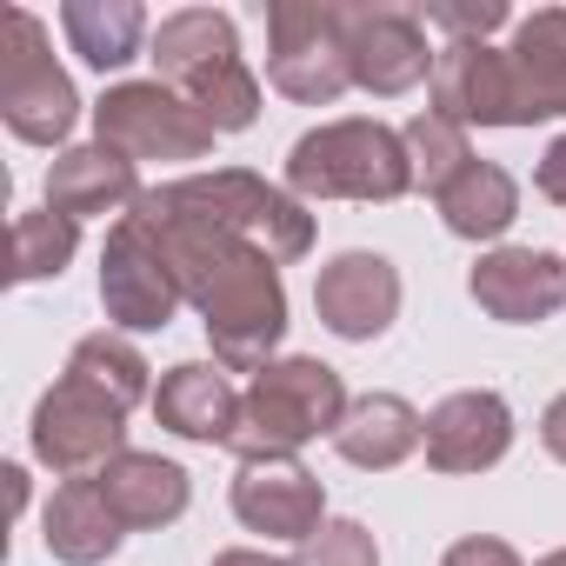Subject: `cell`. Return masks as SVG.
I'll return each instance as SVG.
<instances>
[{
	"mask_svg": "<svg viewBox=\"0 0 566 566\" xmlns=\"http://www.w3.org/2000/svg\"><path fill=\"white\" fill-rule=\"evenodd\" d=\"M433 114L460 127H533L566 120V8H539L506 48H440Z\"/></svg>",
	"mask_w": 566,
	"mask_h": 566,
	"instance_id": "cell-2",
	"label": "cell"
},
{
	"mask_svg": "<svg viewBox=\"0 0 566 566\" xmlns=\"http://www.w3.org/2000/svg\"><path fill=\"white\" fill-rule=\"evenodd\" d=\"M294 566H380V546H374V533H367L360 520H327V526L301 546Z\"/></svg>",
	"mask_w": 566,
	"mask_h": 566,
	"instance_id": "cell-27",
	"label": "cell"
},
{
	"mask_svg": "<svg viewBox=\"0 0 566 566\" xmlns=\"http://www.w3.org/2000/svg\"><path fill=\"white\" fill-rule=\"evenodd\" d=\"M513 447V407L493 387L447 394L427 413V467L433 473H486Z\"/></svg>",
	"mask_w": 566,
	"mask_h": 566,
	"instance_id": "cell-16",
	"label": "cell"
},
{
	"mask_svg": "<svg viewBox=\"0 0 566 566\" xmlns=\"http://www.w3.org/2000/svg\"><path fill=\"white\" fill-rule=\"evenodd\" d=\"M213 566H287V559H273V553H253V546H227V553H213Z\"/></svg>",
	"mask_w": 566,
	"mask_h": 566,
	"instance_id": "cell-32",
	"label": "cell"
},
{
	"mask_svg": "<svg viewBox=\"0 0 566 566\" xmlns=\"http://www.w3.org/2000/svg\"><path fill=\"white\" fill-rule=\"evenodd\" d=\"M101 307L120 334H160L180 307V280L140 213L114 220V233L101 247Z\"/></svg>",
	"mask_w": 566,
	"mask_h": 566,
	"instance_id": "cell-11",
	"label": "cell"
},
{
	"mask_svg": "<svg viewBox=\"0 0 566 566\" xmlns=\"http://www.w3.org/2000/svg\"><path fill=\"white\" fill-rule=\"evenodd\" d=\"M74 247H81V220H67L54 207H28L14 220V266H8V280L14 287H28V280H61Z\"/></svg>",
	"mask_w": 566,
	"mask_h": 566,
	"instance_id": "cell-26",
	"label": "cell"
},
{
	"mask_svg": "<svg viewBox=\"0 0 566 566\" xmlns=\"http://www.w3.org/2000/svg\"><path fill=\"white\" fill-rule=\"evenodd\" d=\"M0 120L28 147H54L81 120V94H74L67 67L54 61L48 28L28 8L0 14Z\"/></svg>",
	"mask_w": 566,
	"mask_h": 566,
	"instance_id": "cell-7",
	"label": "cell"
},
{
	"mask_svg": "<svg viewBox=\"0 0 566 566\" xmlns=\"http://www.w3.org/2000/svg\"><path fill=\"white\" fill-rule=\"evenodd\" d=\"M287 193L294 200H400L413 193L407 140L387 120H327L294 140L287 154Z\"/></svg>",
	"mask_w": 566,
	"mask_h": 566,
	"instance_id": "cell-5",
	"label": "cell"
},
{
	"mask_svg": "<svg viewBox=\"0 0 566 566\" xmlns=\"http://www.w3.org/2000/svg\"><path fill=\"white\" fill-rule=\"evenodd\" d=\"M266 81L301 107H334L354 87L347 0H273L266 8Z\"/></svg>",
	"mask_w": 566,
	"mask_h": 566,
	"instance_id": "cell-8",
	"label": "cell"
},
{
	"mask_svg": "<svg viewBox=\"0 0 566 566\" xmlns=\"http://www.w3.org/2000/svg\"><path fill=\"white\" fill-rule=\"evenodd\" d=\"M140 167L120 154V147H107V140H94V147H67V154H54V167H48V207L54 213H67V220H94V213H134L140 207Z\"/></svg>",
	"mask_w": 566,
	"mask_h": 566,
	"instance_id": "cell-17",
	"label": "cell"
},
{
	"mask_svg": "<svg viewBox=\"0 0 566 566\" xmlns=\"http://www.w3.org/2000/svg\"><path fill=\"white\" fill-rule=\"evenodd\" d=\"M314 314H321L327 334H340L354 347L380 340L400 321V266L387 253H367V247L327 260L321 280H314Z\"/></svg>",
	"mask_w": 566,
	"mask_h": 566,
	"instance_id": "cell-13",
	"label": "cell"
},
{
	"mask_svg": "<svg viewBox=\"0 0 566 566\" xmlns=\"http://www.w3.org/2000/svg\"><path fill=\"white\" fill-rule=\"evenodd\" d=\"M154 413L167 433L180 440H200V447H227L233 427H240V387L227 380L220 360H180L160 374L154 387Z\"/></svg>",
	"mask_w": 566,
	"mask_h": 566,
	"instance_id": "cell-18",
	"label": "cell"
},
{
	"mask_svg": "<svg viewBox=\"0 0 566 566\" xmlns=\"http://www.w3.org/2000/svg\"><path fill=\"white\" fill-rule=\"evenodd\" d=\"M28 440H34V460H41V467L81 480V473H101L107 460L127 453V407H114L101 387L61 374V380L41 394Z\"/></svg>",
	"mask_w": 566,
	"mask_h": 566,
	"instance_id": "cell-10",
	"label": "cell"
},
{
	"mask_svg": "<svg viewBox=\"0 0 566 566\" xmlns=\"http://www.w3.org/2000/svg\"><path fill=\"white\" fill-rule=\"evenodd\" d=\"M120 533L127 526L114 520V506H107V493H101L94 473L61 480L54 500H48V513H41V539H48V553L61 566H101V559H114Z\"/></svg>",
	"mask_w": 566,
	"mask_h": 566,
	"instance_id": "cell-19",
	"label": "cell"
},
{
	"mask_svg": "<svg viewBox=\"0 0 566 566\" xmlns=\"http://www.w3.org/2000/svg\"><path fill=\"white\" fill-rule=\"evenodd\" d=\"M134 213L154 227V240H160V253H167V266L180 280V301L207 321L213 360L227 374L273 367V347H280V334H287V287H280V260L260 253L253 240H240V233L187 213V207H174L160 187H147Z\"/></svg>",
	"mask_w": 566,
	"mask_h": 566,
	"instance_id": "cell-1",
	"label": "cell"
},
{
	"mask_svg": "<svg viewBox=\"0 0 566 566\" xmlns=\"http://www.w3.org/2000/svg\"><path fill=\"white\" fill-rule=\"evenodd\" d=\"M61 34H67V48L87 67L114 74V67H127L140 54L147 8H140V0H67V8H61Z\"/></svg>",
	"mask_w": 566,
	"mask_h": 566,
	"instance_id": "cell-22",
	"label": "cell"
},
{
	"mask_svg": "<svg viewBox=\"0 0 566 566\" xmlns=\"http://www.w3.org/2000/svg\"><path fill=\"white\" fill-rule=\"evenodd\" d=\"M334 447L347 467H367V473H387L400 460H413L427 447V420L413 413V400L400 394H360L347 407V420L334 427Z\"/></svg>",
	"mask_w": 566,
	"mask_h": 566,
	"instance_id": "cell-20",
	"label": "cell"
},
{
	"mask_svg": "<svg viewBox=\"0 0 566 566\" xmlns=\"http://www.w3.org/2000/svg\"><path fill=\"white\" fill-rule=\"evenodd\" d=\"M347 61H354V87H367L380 101L413 94L440 67V54L427 48L420 14H407V8H367V0H347Z\"/></svg>",
	"mask_w": 566,
	"mask_h": 566,
	"instance_id": "cell-12",
	"label": "cell"
},
{
	"mask_svg": "<svg viewBox=\"0 0 566 566\" xmlns=\"http://www.w3.org/2000/svg\"><path fill=\"white\" fill-rule=\"evenodd\" d=\"M440 566H526L506 539H493V533H467V539H453L447 546V559Z\"/></svg>",
	"mask_w": 566,
	"mask_h": 566,
	"instance_id": "cell-29",
	"label": "cell"
},
{
	"mask_svg": "<svg viewBox=\"0 0 566 566\" xmlns=\"http://www.w3.org/2000/svg\"><path fill=\"white\" fill-rule=\"evenodd\" d=\"M427 21L433 28H447L453 34V48H486V34L493 28H506V0H440V8H427Z\"/></svg>",
	"mask_w": 566,
	"mask_h": 566,
	"instance_id": "cell-28",
	"label": "cell"
},
{
	"mask_svg": "<svg viewBox=\"0 0 566 566\" xmlns=\"http://www.w3.org/2000/svg\"><path fill=\"white\" fill-rule=\"evenodd\" d=\"M94 480H101L114 520L134 526V533L174 526V520L187 513V467H174V460H160V453H134V447H127V453L107 460Z\"/></svg>",
	"mask_w": 566,
	"mask_h": 566,
	"instance_id": "cell-21",
	"label": "cell"
},
{
	"mask_svg": "<svg viewBox=\"0 0 566 566\" xmlns=\"http://www.w3.org/2000/svg\"><path fill=\"white\" fill-rule=\"evenodd\" d=\"M533 180H539V193H546L553 207H566V134L539 154V174H533Z\"/></svg>",
	"mask_w": 566,
	"mask_h": 566,
	"instance_id": "cell-30",
	"label": "cell"
},
{
	"mask_svg": "<svg viewBox=\"0 0 566 566\" xmlns=\"http://www.w3.org/2000/svg\"><path fill=\"white\" fill-rule=\"evenodd\" d=\"M539 566H566V546H559V553H546V559H539Z\"/></svg>",
	"mask_w": 566,
	"mask_h": 566,
	"instance_id": "cell-33",
	"label": "cell"
},
{
	"mask_svg": "<svg viewBox=\"0 0 566 566\" xmlns=\"http://www.w3.org/2000/svg\"><path fill=\"white\" fill-rule=\"evenodd\" d=\"M400 140H407V167H413V193H447L467 167H473V147H467V127L460 120H447V114H413L407 127H400Z\"/></svg>",
	"mask_w": 566,
	"mask_h": 566,
	"instance_id": "cell-24",
	"label": "cell"
},
{
	"mask_svg": "<svg viewBox=\"0 0 566 566\" xmlns=\"http://www.w3.org/2000/svg\"><path fill=\"white\" fill-rule=\"evenodd\" d=\"M347 387L327 360L314 354H294V360H273L247 380L240 394V427L227 440V453L247 467V460H294L307 440L334 433L347 420Z\"/></svg>",
	"mask_w": 566,
	"mask_h": 566,
	"instance_id": "cell-4",
	"label": "cell"
},
{
	"mask_svg": "<svg viewBox=\"0 0 566 566\" xmlns=\"http://www.w3.org/2000/svg\"><path fill=\"white\" fill-rule=\"evenodd\" d=\"M233 520L266 539H314L327 526V486L301 460H247L233 473Z\"/></svg>",
	"mask_w": 566,
	"mask_h": 566,
	"instance_id": "cell-14",
	"label": "cell"
},
{
	"mask_svg": "<svg viewBox=\"0 0 566 566\" xmlns=\"http://www.w3.org/2000/svg\"><path fill=\"white\" fill-rule=\"evenodd\" d=\"M539 440H546V453H553V460L566 467V394H559V400H553V407L539 413Z\"/></svg>",
	"mask_w": 566,
	"mask_h": 566,
	"instance_id": "cell-31",
	"label": "cell"
},
{
	"mask_svg": "<svg viewBox=\"0 0 566 566\" xmlns=\"http://www.w3.org/2000/svg\"><path fill=\"white\" fill-rule=\"evenodd\" d=\"M94 134L107 147H120L134 167L140 160H207L213 154V127L167 81H120V87H107L101 107H94Z\"/></svg>",
	"mask_w": 566,
	"mask_h": 566,
	"instance_id": "cell-9",
	"label": "cell"
},
{
	"mask_svg": "<svg viewBox=\"0 0 566 566\" xmlns=\"http://www.w3.org/2000/svg\"><path fill=\"white\" fill-rule=\"evenodd\" d=\"M433 207H440L447 233H460V240H500L520 220V180L506 167H493V160H473Z\"/></svg>",
	"mask_w": 566,
	"mask_h": 566,
	"instance_id": "cell-23",
	"label": "cell"
},
{
	"mask_svg": "<svg viewBox=\"0 0 566 566\" xmlns=\"http://www.w3.org/2000/svg\"><path fill=\"white\" fill-rule=\"evenodd\" d=\"M67 374L87 380V387H101L114 407L134 413V407L147 400V374H154V367L140 360V347H134L127 334H87V340L67 354Z\"/></svg>",
	"mask_w": 566,
	"mask_h": 566,
	"instance_id": "cell-25",
	"label": "cell"
},
{
	"mask_svg": "<svg viewBox=\"0 0 566 566\" xmlns=\"http://www.w3.org/2000/svg\"><path fill=\"white\" fill-rule=\"evenodd\" d=\"M160 193H167L174 207H187V213H200V220L240 233V240H253V247L273 253L280 266H287V260H307V247H314V213H307L287 187H273V180H260V174H247V167L187 174V180H167Z\"/></svg>",
	"mask_w": 566,
	"mask_h": 566,
	"instance_id": "cell-6",
	"label": "cell"
},
{
	"mask_svg": "<svg viewBox=\"0 0 566 566\" xmlns=\"http://www.w3.org/2000/svg\"><path fill=\"white\" fill-rule=\"evenodd\" d=\"M473 301L480 314L506 321V327H539L566 307V260L546 247H493L473 266Z\"/></svg>",
	"mask_w": 566,
	"mask_h": 566,
	"instance_id": "cell-15",
	"label": "cell"
},
{
	"mask_svg": "<svg viewBox=\"0 0 566 566\" xmlns=\"http://www.w3.org/2000/svg\"><path fill=\"white\" fill-rule=\"evenodd\" d=\"M154 81H167L213 134H247L260 120V81L220 8H180L154 28Z\"/></svg>",
	"mask_w": 566,
	"mask_h": 566,
	"instance_id": "cell-3",
	"label": "cell"
}]
</instances>
